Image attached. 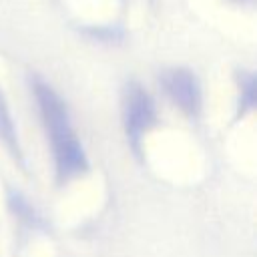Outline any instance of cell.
Here are the masks:
<instances>
[{"label": "cell", "mask_w": 257, "mask_h": 257, "mask_svg": "<svg viewBox=\"0 0 257 257\" xmlns=\"http://www.w3.org/2000/svg\"><path fill=\"white\" fill-rule=\"evenodd\" d=\"M167 94L171 100L185 110L189 116H197L201 110V86L191 70L185 68H173L163 74L161 78Z\"/></svg>", "instance_id": "cell-3"}, {"label": "cell", "mask_w": 257, "mask_h": 257, "mask_svg": "<svg viewBox=\"0 0 257 257\" xmlns=\"http://www.w3.org/2000/svg\"><path fill=\"white\" fill-rule=\"evenodd\" d=\"M32 90L38 102L40 118L46 131V139L50 143L52 159H54V171L56 181L62 185L88 169V161L84 155V149L80 145V139L70 122L68 108L64 100L54 92L50 84H46L40 78H32Z\"/></svg>", "instance_id": "cell-1"}, {"label": "cell", "mask_w": 257, "mask_h": 257, "mask_svg": "<svg viewBox=\"0 0 257 257\" xmlns=\"http://www.w3.org/2000/svg\"><path fill=\"white\" fill-rule=\"evenodd\" d=\"M0 141L6 147V151L18 161L22 163V155H20V147H18V139H16V128L10 116V110L6 106V100L0 92Z\"/></svg>", "instance_id": "cell-4"}, {"label": "cell", "mask_w": 257, "mask_h": 257, "mask_svg": "<svg viewBox=\"0 0 257 257\" xmlns=\"http://www.w3.org/2000/svg\"><path fill=\"white\" fill-rule=\"evenodd\" d=\"M241 2H243V0H241Z\"/></svg>", "instance_id": "cell-5"}, {"label": "cell", "mask_w": 257, "mask_h": 257, "mask_svg": "<svg viewBox=\"0 0 257 257\" xmlns=\"http://www.w3.org/2000/svg\"><path fill=\"white\" fill-rule=\"evenodd\" d=\"M122 120L126 139L135 149H139L141 139L157 120L155 104L139 82H128L122 90Z\"/></svg>", "instance_id": "cell-2"}]
</instances>
